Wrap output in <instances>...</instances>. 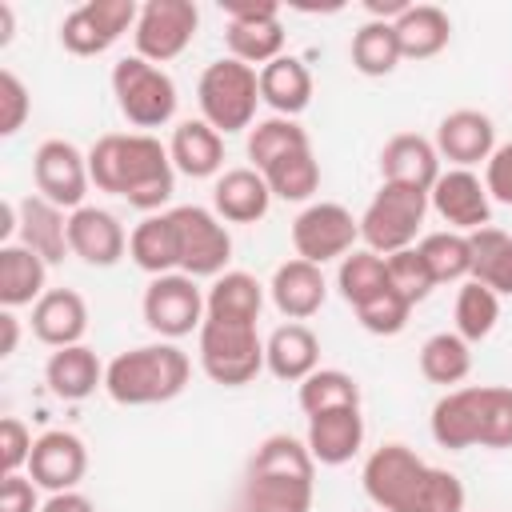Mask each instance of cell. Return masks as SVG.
<instances>
[{
  "mask_svg": "<svg viewBox=\"0 0 512 512\" xmlns=\"http://www.w3.org/2000/svg\"><path fill=\"white\" fill-rule=\"evenodd\" d=\"M364 496L380 512H464V484L456 472L428 464L408 444H380L360 472Z\"/></svg>",
  "mask_w": 512,
  "mask_h": 512,
  "instance_id": "1",
  "label": "cell"
},
{
  "mask_svg": "<svg viewBox=\"0 0 512 512\" xmlns=\"http://www.w3.org/2000/svg\"><path fill=\"white\" fill-rule=\"evenodd\" d=\"M88 176L100 192H112L152 216L172 200L176 168L168 148L152 132H108L88 148Z\"/></svg>",
  "mask_w": 512,
  "mask_h": 512,
  "instance_id": "2",
  "label": "cell"
},
{
  "mask_svg": "<svg viewBox=\"0 0 512 512\" xmlns=\"http://www.w3.org/2000/svg\"><path fill=\"white\" fill-rule=\"evenodd\" d=\"M192 360L184 348L172 340L140 344L108 360L104 368V392L120 408H148V404H168L188 388Z\"/></svg>",
  "mask_w": 512,
  "mask_h": 512,
  "instance_id": "3",
  "label": "cell"
},
{
  "mask_svg": "<svg viewBox=\"0 0 512 512\" xmlns=\"http://www.w3.org/2000/svg\"><path fill=\"white\" fill-rule=\"evenodd\" d=\"M196 352H200L204 376L224 388L252 384L264 368V340L252 320L204 316V324L196 332Z\"/></svg>",
  "mask_w": 512,
  "mask_h": 512,
  "instance_id": "4",
  "label": "cell"
},
{
  "mask_svg": "<svg viewBox=\"0 0 512 512\" xmlns=\"http://www.w3.org/2000/svg\"><path fill=\"white\" fill-rule=\"evenodd\" d=\"M196 100H200V120H208L220 136L248 132L256 124V104H260V68H248L232 56L212 60L200 72Z\"/></svg>",
  "mask_w": 512,
  "mask_h": 512,
  "instance_id": "5",
  "label": "cell"
},
{
  "mask_svg": "<svg viewBox=\"0 0 512 512\" xmlns=\"http://www.w3.org/2000/svg\"><path fill=\"white\" fill-rule=\"evenodd\" d=\"M428 216V192L404 184H380L368 208L360 212V240L376 256H392L416 244Z\"/></svg>",
  "mask_w": 512,
  "mask_h": 512,
  "instance_id": "6",
  "label": "cell"
},
{
  "mask_svg": "<svg viewBox=\"0 0 512 512\" xmlns=\"http://www.w3.org/2000/svg\"><path fill=\"white\" fill-rule=\"evenodd\" d=\"M112 96L132 128H164L176 116L172 76L144 56H120L112 64Z\"/></svg>",
  "mask_w": 512,
  "mask_h": 512,
  "instance_id": "7",
  "label": "cell"
},
{
  "mask_svg": "<svg viewBox=\"0 0 512 512\" xmlns=\"http://www.w3.org/2000/svg\"><path fill=\"white\" fill-rule=\"evenodd\" d=\"M172 228H176V244H180V272L192 280L204 276H224L228 260H232V232L228 224L200 204H180L168 212Z\"/></svg>",
  "mask_w": 512,
  "mask_h": 512,
  "instance_id": "8",
  "label": "cell"
},
{
  "mask_svg": "<svg viewBox=\"0 0 512 512\" xmlns=\"http://www.w3.org/2000/svg\"><path fill=\"white\" fill-rule=\"evenodd\" d=\"M144 324L160 336V340H180L200 332L204 316H208V296L200 292V284L184 272H168V276H152L140 300Z\"/></svg>",
  "mask_w": 512,
  "mask_h": 512,
  "instance_id": "9",
  "label": "cell"
},
{
  "mask_svg": "<svg viewBox=\"0 0 512 512\" xmlns=\"http://www.w3.org/2000/svg\"><path fill=\"white\" fill-rule=\"evenodd\" d=\"M224 40H228V56L248 64V68H264L276 56H284V24H280V4L276 0H240V4H224Z\"/></svg>",
  "mask_w": 512,
  "mask_h": 512,
  "instance_id": "10",
  "label": "cell"
},
{
  "mask_svg": "<svg viewBox=\"0 0 512 512\" xmlns=\"http://www.w3.org/2000/svg\"><path fill=\"white\" fill-rule=\"evenodd\" d=\"M360 240V216H352L336 200H316L292 220V248L308 264L344 260Z\"/></svg>",
  "mask_w": 512,
  "mask_h": 512,
  "instance_id": "11",
  "label": "cell"
},
{
  "mask_svg": "<svg viewBox=\"0 0 512 512\" xmlns=\"http://www.w3.org/2000/svg\"><path fill=\"white\" fill-rule=\"evenodd\" d=\"M196 28H200V8L192 0H148L140 4L136 28H132L136 56L152 64H168L192 44Z\"/></svg>",
  "mask_w": 512,
  "mask_h": 512,
  "instance_id": "12",
  "label": "cell"
},
{
  "mask_svg": "<svg viewBox=\"0 0 512 512\" xmlns=\"http://www.w3.org/2000/svg\"><path fill=\"white\" fill-rule=\"evenodd\" d=\"M136 16L140 8L132 0H88L60 20V44L72 56H100L136 28Z\"/></svg>",
  "mask_w": 512,
  "mask_h": 512,
  "instance_id": "13",
  "label": "cell"
},
{
  "mask_svg": "<svg viewBox=\"0 0 512 512\" xmlns=\"http://www.w3.org/2000/svg\"><path fill=\"white\" fill-rule=\"evenodd\" d=\"M32 184L56 208H68V212L84 208V196L92 188L88 152H80L72 140H44L32 152Z\"/></svg>",
  "mask_w": 512,
  "mask_h": 512,
  "instance_id": "14",
  "label": "cell"
},
{
  "mask_svg": "<svg viewBox=\"0 0 512 512\" xmlns=\"http://www.w3.org/2000/svg\"><path fill=\"white\" fill-rule=\"evenodd\" d=\"M428 208L448 224V232H476L492 224V196L472 168H448L428 192Z\"/></svg>",
  "mask_w": 512,
  "mask_h": 512,
  "instance_id": "15",
  "label": "cell"
},
{
  "mask_svg": "<svg viewBox=\"0 0 512 512\" xmlns=\"http://www.w3.org/2000/svg\"><path fill=\"white\" fill-rule=\"evenodd\" d=\"M88 472V448L76 432L52 428L40 432L32 444V460H28V476L36 480V488L48 492H72Z\"/></svg>",
  "mask_w": 512,
  "mask_h": 512,
  "instance_id": "16",
  "label": "cell"
},
{
  "mask_svg": "<svg viewBox=\"0 0 512 512\" xmlns=\"http://www.w3.org/2000/svg\"><path fill=\"white\" fill-rule=\"evenodd\" d=\"M432 144H436L440 160H448L452 168L488 164V156L496 152V124L480 108H456L436 124Z\"/></svg>",
  "mask_w": 512,
  "mask_h": 512,
  "instance_id": "17",
  "label": "cell"
},
{
  "mask_svg": "<svg viewBox=\"0 0 512 512\" xmlns=\"http://www.w3.org/2000/svg\"><path fill=\"white\" fill-rule=\"evenodd\" d=\"M68 244H72V256H80L88 268H112L128 252V232L108 208L84 204L68 212Z\"/></svg>",
  "mask_w": 512,
  "mask_h": 512,
  "instance_id": "18",
  "label": "cell"
},
{
  "mask_svg": "<svg viewBox=\"0 0 512 512\" xmlns=\"http://www.w3.org/2000/svg\"><path fill=\"white\" fill-rule=\"evenodd\" d=\"M436 180H440V152L428 136L396 132L380 148V184H404V188L432 192Z\"/></svg>",
  "mask_w": 512,
  "mask_h": 512,
  "instance_id": "19",
  "label": "cell"
},
{
  "mask_svg": "<svg viewBox=\"0 0 512 512\" xmlns=\"http://www.w3.org/2000/svg\"><path fill=\"white\" fill-rule=\"evenodd\" d=\"M16 236L44 264H60L64 256H72L68 216H64V208H56L52 200H44L40 192H32V196H24L16 204Z\"/></svg>",
  "mask_w": 512,
  "mask_h": 512,
  "instance_id": "20",
  "label": "cell"
},
{
  "mask_svg": "<svg viewBox=\"0 0 512 512\" xmlns=\"http://www.w3.org/2000/svg\"><path fill=\"white\" fill-rule=\"evenodd\" d=\"M272 208V188L268 180L248 164V168H228L212 184V212L224 224H256Z\"/></svg>",
  "mask_w": 512,
  "mask_h": 512,
  "instance_id": "21",
  "label": "cell"
},
{
  "mask_svg": "<svg viewBox=\"0 0 512 512\" xmlns=\"http://www.w3.org/2000/svg\"><path fill=\"white\" fill-rule=\"evenodd\" d=\"M268 296L276 304L280 316L288 320H308L324 308V296H328V280L320 272V264H308L300 256L284 260L276 272H272V284H268Z\"/></svg>",
  "mask_w": 512,
  "mask_h": 512,
  "instance_id": "22",
  "label": "cell"
},
{
  "mask_svg": "<svg viewBox=\"0 0 512 512\" xmlns=\"http://www.w3.org/2000/svg\"><path fill=\"white\" fill-rule=\"evenodd\" d=\"M304 444H308L316 464H328V468L348 464L364 448V416H360V408H332V412L308 416Z\"/></svg>",
  "mask_w": 512,
  "mask_h": 512,
  "instance_id": "23",
  "label": "cell"
},
{
  "mask_svg": "<svg viewBox=\"0 0 512 512\" xmlns=\"http://www.w3.org/2000/svg\"><path fill=\"white\" fill-rule=\"evenodd\" d=\"M88 332V304L72 288H48L32 304V336L48 348H72Z\"/></svg>",
  "mask_w": 512,
  "mask_h": 512,
  "instance_id": "24",
  "label": "cell"
},
{
  "mask_svg": "<svg viewBox=\"0 0 512 512\" xmlns=\"http://www.w3.org/2000/svg\"><path fill=\"white\" fill-rule=\"evenodd\" d=\"M428 428H432V440H436L440 448H448V452L476 448V444H480V384L448 388V392L432 404Z\"/></svg>",
  "mask_w": 512,
  "mask_h": 512,
  "instance_id": "25",
  "label": "cell"
},
{
  "mask_svg": "<svg viewBox=\"0 0 512 512\" xmlns=\"http://www.w3.org/2000/svg\"><path fill=\"white\" fill-rule=\"evenodd\" d=\"M264 368L284 380V384H300L320 368V340L308 324L288 320L280 324L268 340H264Z\"/></svg>",
  "mask_w": 512,
  "mask_h": 512,
  "instance_id": "26",
  "label": "cell"
},
{
  "mask_svg": "<svg viewBox=\"0 0 512 512\" xmlns=\"http://www.w3.org/2000/svg\"><path fill=\"white\" fill-rule=\"evenodd\" d=\"M104 368L100 356L88 344H72V348H56L44 364V384L56 400H88L96 388H104Z\"/></svg>",
  "mask_w": 512,
  "mask_h": 512,
  "instance_id": "27",
  "label": "cell"
},
{
  "mask_svg": "<svg viewBox=\"0 0 512 512\" xmlns=\"http://www.w3.org/2000/svg\"><path fill=\"white\" fill-rule=\"evenodd\" d=\"M168 156H172V168L192 176V180H208L224 168V136L208 124V120H180L172 128V140H168Z\"/></svg>",
  "mask_w": 512,
  "mask_h": 512,
  "instance_id": "28",
  "label": "cell"
},
{
  "mask_svg": "<svg viewBox=\"0 0 512 512\" xmlns=\"http://www.w3.org/2000/svg\"><path fill=\"white\" fill-rule=\"evenodd\" d=\"M260 100L276 112L296 120L312 104V72L300 56H276L260 68Z\"/></svg>",
  "mask_w": 512,
  "mask_h": 512,
  "instance_id": "29",
  "label": "cell"
},
{
  "mask_svg": "<svg viewBox=\"0 0 512 512\" xmlns=\"http://www.w3.org/2000/svg\"><path fill=\"white\" fill-rule=\"evenodd\" d=\"M392 28H396V40H400V56L404 60H432L452 40V20L436 4H408L404 16L392 20Z\"/></svg>",
  "mask_w": 512,
  "mask_h": 512,
  "instance_id": "30",
  "label": "cell"
},
{
  "mask_svg": "<svg viewBox=\"0 0 512 512\" xmlns=\"http://www.w3.org/2000/svg\"><path fill=\"white\" fill-rule=\"evenodd\" d=\"M128 256L140 272L148 276H168L180 272V244H176V228L168 212H152L144 216L132 232H128Z\"/></svg>",
  "mask_w": 512,
  "mask_h": 512,
  "instance_id": "31",
  "label": "cell"
},
{
  "mask_svg": "<svg viewBox=\"0 0 512 512\" xmlns=\"http://www.w3.org/2000/svg\"><path fill=\"white\" fill-rule=\"evenodd\" d=\"M48 292V264L24 244H0V304L8 312L36 304Z\"/></svg>",
  "mask_w": 512,
  "mask_h": 512,
  "instance_id": "32",
  "label": "cell"
},
{
  "mask_svg": "<svg viewBox=\"0 0 512 512\" xmlns=\"http://www.w3.org/2000/svg\"><path fill=\"white\" fill-rule=\"evenodd\" d=\"M468 244H472V276L468 280L492 288L496 296H512V232L488 224V228L468 232Z\"/></svg>",
  "mask_w": 512,
  "mask_h": 512,
  "instance_id": "33",
  "label": "cell"
},
{
  "mask_svg": "<svg viewBox=\"0 0 512 512\" xmlns=\"http://www.w3.org/2000/svg\"><path fill=\"white\" fill-rule=\"evenodd\" d=\"M208 296V316H224V320H260L264 312V284L252 276V272H224L212 280V288L204 292Z\"/></svg>",
  "mask_w": 512,
  "mask_h": 512,
  "instance_id": "34",
  "label": "cell"
},
{
  "mask_svg": "<svg viewBox=\"0 0 512 512\" xmlns=\"http://www.w3.org/2000/svg\"><path fill=\"white\" fill-rule=\"evenodd\" d=\"M348 56H352V68H356L360 76H392L396 64L404 60V56H400L396 28H392L388 20H364V24L352 32Z\"/></svg>",
  "mask_w": 512,
  "mask_h": 512,
  "instance_id": "35",
  "label": "cell"
},
{
  "mask_svg": "<svg viewBox=\"0 0 512 512\" xmlns=\"http://www.w3.org/2000/svg\"><path fill=\"white\" fill-rule=\"evenodd\" d=\"M300 148H312V140H308V132H304L296 120H288V116H268V120H256V124L248 128V160H252L256 172H264L268 164H276L280 156L300 152Z\"/></svg>",
  "mask_w": 512,
  "mask_h": 512,
  "instance_id": "36",
  "label": "cell"
},
{
  "mask_svg": "<svg viewBox=\"0 0 512 512\" xmlns=\"http://www.w3.org/2000/svg\"><path fill=\"white\" fill-rule=\"evenodd\" d=\"M416 252L424 256L436 284H464L472 276V244L464 232H428L416 244Z\"/></svg>",
  "mask_w": 512,
  "mask_h": 512,
  "instance_id": "37",
  "label": "cell"
},
{
  "mask_svg": "<svg viewBox=\"0 0 512 512\" xmlns=\"http://www.w3.org/2000/svg\"><path fill=\"white\" fill-rule=\"evenodd\" d=\"M420 372H424V380L444 384V388L460 384L472 372V344L464 336H456V332L428 336L420 344Z\"/></svg>",
  "mask_w": 512,
  "mask_h": 512,
  "instance_id": "38",
  "label": "cell"
},
{
  "mask_svg": "<svg viewBox=\"0 0 512 512\" xmlns=\"http://www.w3.org/2000/svg\"><path fill=\"white\" fill-rule=\"evenodd\" d=\"M272 188L276 200H288V204H304L312 200V192L320 188V164H316V152L312 148H300V152H288L280 156L276 164H268L260 172Z\"/></svg>",
  "mask_w": 512,
  "mask_h": 512,
  "instance_id": "39",
  "label": "cell"
},
{
  "mask_svg": "<svg viewBox=\"0 0 512 512\" xmlns=\"http://www.w3.org/2000/svg\"><path fill=\"white\" fill-rule=\"evenodd\" d=\"M296 400L304 416L332 412V408H360V384L340 368H316L308 380H300Z\"/></svg>",
  "mask_w": 512,
  "mask_h": 512,
  "instance_id": "40",
  "label": "cell"
},
{
  "mask_svg": "<svg viewBox=\"0 0 512 512\" xmlns=\"http://www.w3.org/2000/svg\"><path fill=\"white\" fill-rule=\"evenodd\" d=\"M336 288H340V296L352 308L368 304L372 296H380L388 288V264H384V256H376L368 248H352L340 260V268H336Z\"/></svg>",
  "mask_w": 512,
  "mask_h": 512,
  "instance_id": "41",
  "label": "cell"
},
{
  "mask_svg": "<svg viewBox=\"0 0 512 512\" xmlns=\"http://www.w3.org/2000/svg\"><path fill=\"white\" fill-rule=\"evenodd\" d=\"M456 336H464L468 344H480L492 336L496 320H500V296L476 280H464L456 292Z\"/></svg>",
  "mask_w": 512,
  "mask_h": 512,
  "instance_id": "42",
  "label": "cell"
},
{
  "mask_svg": "<svg viewBox=\"0 0 512 512\" xmlns=\"http://www.w3.org/2000/svg\"><path fill=\"white\" fill-rule=\"evenodd\" d=\"M480 448H512V388L480 384Z\"/></svg>",
  "mask_w": 512,
  "mask_h": 512,
  "instance_id": "43",
  "label": "cell"
},
{
  "mask_svg": "<svg viewBox=\"0 0 512 512\" xmlns=\"http://www.w3.org/2000/svg\"><path fill=\"white\" fill-rule=\"evenodd\" d=\"M384 264H388V284L416 308L420 300H428L432 296V288H436V280H432V272H428V264H424V256L416 252V244L412 248H404V252H392V256H384Z\"/></svg>",
  "mask_w": 512,
  "mask_h": 512,
  "instance_id": "44",
  "label": "cell"
},
{
  "mask_svg": "<svg viewBox=\"0 0 512 512\" xmlns=\"http://www.w3.org/2000/svg\"><path fill=\"white\" fill-rule=\"evenodd\" d=\"M352 312H356V320H360L364 332H372V336H396V332H404V324L412 316V304L388 284L380 296H372L368 304H360Z\"/></svg>",
  "mask_w": 512,
  "mask_h": 512,
  "instance_id": "45",
  "label": "cell"
},
{
  "mask_svg": "<svg viewBox=\"0 0 512 512\" xmlns=\"http://www.w3.org/2000/svg\"><path fill=\"white\" fill-rule=\"evenodd\" d=\"M28 112H32V96H28L24 80L12 68H4L0 72V136H16L28 120Z\"/></svg>",
  "mask_w": 512,
  "mask_h": 512,
  "instance_id": "46",
  "label": "cell"
},
{
  "mask_svg": "<svg viewBox=\"0 0 512 512\" xmlns=\"http://www.w3.org/2000/svg\"><path fill=\"white\" fill-rule=\"evenodd\" d=\"M32 444H36V440H32V432H28V424H24L20 416H4V420H0V468H4V476L28 468Z\"/></svg>",
  "mask_w": 512,
  "mask_h": 512,
  "instance_id": "47",
  "label": "cell"
},
{
  "mask_svg": "<svg viewBox=\"0 0 512 512\" xmlns=\"http://www.w3.org/2000/svg\"><path fill=\"white\" fill-rule=\"evenodd\" d=\"M484 188L496 204H508L512 208V140L508 144H496V152L488 156L484 164Z\"/></svg>",
  "mask_w": 512,
  "mask_h": 512,
  "instance_id": "48",
  "label": "cell"
},
{
  "mask_svg": "<svg viewBox=\"0 0 512 512\" xmlns=\"http://www.w3.org/2000/svg\"><path fill=\"white\" fill-rule=\"evenodd\" d=\"M0 512H40L36 480L24 472H12L0 480Z\"/></svg>",
  "mask_w": 512,
  "mask_h": 512,
  "instance_id": "49",
  "label": "cell"
},
{
  "mask_svg": "<svg viewBox=\"0 0 512 512\" xmlns=\"http://www.w3.org/2000/svg\"><path fill=\"white\" fill-rule=\"evenodd\" d=\"M40 512H96L92 508V500L84 496V492H52L44 504H40Z\"/></svg>",
  "mask_w": 512,
  "mask_h": 512,
  "instance_id": "50",
  "label": "cell"
},
{
  "mask_svg": "<svg viewBox=\"0 0 512 512\" xmlns=\"http://www.w3.org/2000/svg\"><path fill=\"white\" fill-rule=\"evenodd\" d=\"M0 328H4V344H0V356H12L16 352V340H20V320L4 308L0 312Z\"/></svg>",
  "mask_w": 512,
  "mask_h": 512,
  "instance_id": "51",
  "label": "cell"
},
{
  "mask_svg": "<svg viewBox=\"0 0 512 512\" xmlns=\"http://www.w3.org/2000/svg\"><path fill=\"white\" fill-rule=\"evenodd\" d=\"M8 40H12V8L0 4V48H8Z\"/></svg>",
  "mask_w": 512,
  "mask_h": 512,
  "instance_id": "52",
  "label": "cell"
},
{
  "mask_svg": "<svg viewBox=\"0 0 512 512\" xmlns=\"http://www.w3.org/2000/svg\"><path fill=\"white\" fill-rule=\"evenodd\" d=\"M240 512H260V508H248V504H240Z\"/></svg>",
  "mask_w": 512,
  "mask_h": 512,
  "instance_id": "53",
  "label": "cell"
}]
</instances>
